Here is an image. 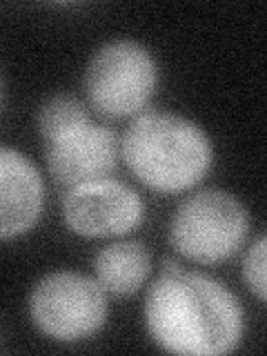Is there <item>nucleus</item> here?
I'll list each match as a JSON object with an SVG mask.
<instances>
[{
	"label": "nucleus",
	"instance_id": "nucleus-1",
	"mask_svg": "<svg viewBox=\"0 0 267 356\" xmlns=\"http://www.w3.org/2000/svg\"><path fill=\"white\" fill-rule=\"evenodd\" d=\"M145 325L161 350L220 356L243 339V307L229 289L196 272L161 274L145 298Z\"/></svg>",
	"mask_w": 267,
	"mask_h": 356
},
{
	"label": "nucleus",
	"instance_id": "nucleus-2",
	"mask_svg": "<svg viewBox=\"0 0 267 356\" xmlns=\"http://www.w3.org/2000/svg\"><path fill=\"white\" fill-rule=\"evenodd\" d=\"M129 172L154 192L178 194L207 176L214 152L194 120L172 111H143L120 143Z\"/></svg>",
	"mask_w": 267,
	"mask_h": 356
},
{
	"label": "nucleus",
	"instance_id": "nucleus-3",
	"mask_svg": "<svg viewBox=\"0 0 267 356\" xmlns=\"http://www.w3.org/2000/svg\"><path fill=\"white\" fill-rule=\"evenodd\" d=\"M250 214L241 200L220 189L185 198L170 220V243L185 259L214 265L234 256L248 238Z\"/></svg>",
	"mask_w": 267,
	"mask_h": 356
},
{
	"label": "nucleus",
	"instance_id": "nucleus-4",
	"mask_svg": "<svg viewBox=\"0 0 267 356\" xmlns=\"http://www.w3.org/2000/svg\"><path fill=\"white\" fill-rule=\"evenodd\" d=\"M159 81L156 60L136 40L103 44L85 70V94L96 111L122 118L143 111Z\"/></svg>",
	"mask_w": 267,
	"mask_h": 356
},
{
	"label": "nucleus",
	"instance_id": "nucleus-5",
	"mask_svg": "<svg viewBox=\"0 0 267 356\" xmlns=\"http://www.w3.org/2000/svg\"><path fill=\"white\" fill-rule=\"evenodd\" d=\"M107 298L98 281L76 272H54L33 285L29 316L44 337L60 343L89 339L107 321Z\"/></svg>",
	"mask_w": 267,
	"mask_h": 356
},
{
	"label": "nucleus",
	"instance_id": "nucleus-6",
	"mask_svg": "<svg viewBox=\"0 0 267 356\" xmlns=\"http://www.w3.org/2000/svg\"><path fill=\"white\" fill-rule=\"evenodd\" d=\"M143 214L140 196L111 178L72 187L63 198L65 225L83 238L122 236L140 225Z\"/></svg>",
	"mask_w": 267,
	"mask_h": 356
},
{
	"label": "nucleus",
	"instance_id": "nucleus-7",
	"mask_svg": "<svg viewBox=\"0 0 267 356\" xmlns=\"http://www.w3.org/2000/svg\"><path fill=\"white\" fill-rule=\"evenodd\" d=\"M118 147L114 129L94 125L78 127L44 143V161L56 183L78 187L103 181L118 165Z\"/></svg>",
	"mask_w": 267,
	"mask_h": 356
},
{
	"label": "nucleus",
	"instance_id": "nucleus-8",
	"mask_svg": "<svg viewBox=\"0 0 267 356\" xmlns=\"http://www.w3.org/2000/svg\"><path fill=\"white\" fill-rule=\"evenodd\" d=\"M44 205L40 172L25 154L0 149V238L22 236L38 222Z\"/></svg>",
	"mask_w": 267,
	"mask_h": 356
},
{
	"label": "nucleus",
	"instance_id": "nucleus-9",
	"mask_svg": "<svg viewBox=\"0 0 267 356\" xmlns=\"http://www.w3.org/2000/svg\"><path fill=\"white\" fill-rule=\"evenodd\" d=\"M96 281L114 296L138 292L152 272L149 250L138 241H118L103 248L94 259Z\"/></svg>",
	"mask_w": 267,
	"mask_h": 356
},
{
	"label": "nucleus",
	"instance_id": "nucleus-10",
	"mask_svg": "<svg viewBox=\"0 0 267 356\" xmlns=\"http://www.w3.org/2000/svg\"><path fill=\"white\" fill-rule=\"evenodd\" d=\"M36 122L42 140L47 143L63 136L67 131L83 127L92 120H89L87 107L78 98L70 94H56L40 105Z\"/></svg>",
	"mask_w": 267,
	"mask_h": 356
},
{
	"label": "nucleus",
	"instance_id": "nucleus-11",
	"mask_svg": "<svg viewBox=\"0 0 267 356\" xmlns=\"http://www.w3.org/2000/svg\"><path fill=\"white\" fill-rule=\"evenodd\" d=\"M243 281L256 298L267 303V234L256 241L245 254Z\"/></svg>",
	"mask_w": 267,
	"mask_h": 356
},
{
	"label": "nucleus",
	"instance_id": "nucleus-12",
	"mask_svg": "<svg viewBox=\"0 0 267 356\" xmlns=\"http://www.w3.org/2000/svg\"><path fill=\"white\" fill-rule=\"evenodd\" d=\"M181 272V265H178L174 259H165L163 261V274H176Z\"/></svg>",
	"mask_w": 267,
	"mask_h": 356
}]
</instances>
